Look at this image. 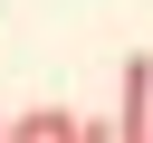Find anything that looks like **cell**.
<instances>
[{"mask_svg": "<svg viewBox=\"0 0 153 143\" xmlns=\"http://www.w3.org/2000/svg\"><path fill=\"white\" fill-rule=\"evenodd\" d=\"M115 133H124V143L153 133V48H134L124 76H115Z\"/></svg>", "mask_w": 153, "mask_h": 143, "instance_id": "obj_1", "label": "cell"}, {"mask_svg": "<svg viewBox=\"0 0 153 143\" xmlns=\"http://www.w3.org/2000/svg\"><path fill=\"white\" fill-rule=\"evenodd\" d=\"M67 133H76V114H67V105H29V114L10 124V143H67Z\"/></svg>", "mask_w": 153, "mask_h": 143, "instance_id": "obj_2", "label": "cell"}, {"mask_svg": "<svg viewBox=\"0 0 153 143\" xmlns=\"http://www.w3.org/2000/svg\"><path fill=\"white\" fill-rule=\"evenodd\" d=\"M67 143H124V133H115V114H76V133H67Z\"/></svg>", "mask_w": 153, "mask_h": 143, "instance_id": "obj_3", "label": "cell"}, {"mask_svg": "<svg viewBox=\"0 0 153 143\" xmlns=\"http://www.w3.org/2000/svg\"><path fill=\"white\" fill-rule=\"evenodd\" d=\"M0 143H10V124H0Z\"/></svg>", "mask_w": 153, "mask_h": 143, "instance_id": "obj_4", "label": "cell"}, {"mask_svg": "<svg viewBox=\"0 0 153 143\" xmlns=\"http://www.w3.org/2000/svg\"><path fill=\"white\" fill-rule=\"evenodd\" d=\"M143 143H153V133H143Z\"/></svg>", "mask_w": 153, "mask_h": 143, "instance_id": "obj_5", "label": "cell"}]
</instances>
